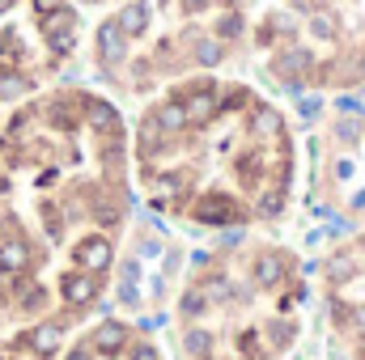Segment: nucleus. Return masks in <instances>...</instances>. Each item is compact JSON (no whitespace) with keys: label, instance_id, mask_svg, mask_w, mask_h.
<instances>
[{"label":"nucleus","instance_id":"obj_17","mask_svg":"<svg viewBox=\"0 0 365 360\" xmlns=\"http://www.w3.org/2000/svg\"><path fill=\"white\" fill-rule=\"evenodd\" d=\"M123 352H128V360H162V356H158V348H153V344H145V339H140V344H132V348H123Z\"/></svg>","mask_w":365,"mask_h":360},{"label":"nucleus","instance_id":"obj_23","mask_svg":"<svg viewBox=\"0 0 365 360\" xmlns=\"http://www.w3.org/2000/svg\"><path fill=\"white\" fill-rule=\"evenodd\" d=\"M204 360H208V356H204Z\"/></svg>","mask_w":365,"mask_h":360},{"label":"nucleus","instance_id":"obj_15","mask_svg":"<svg viewBox=\"0 0 365 360\" xmlns=\"http://www.w3.org/2000/svg\"><path fill=\"white\" fill-rule=\"evenodd\" d=\"M195 288H200V292H208L212 301H225V297H230V280H225L221 271H212V275H204V280H200Z\"/></svg>","mask_w":365,"mask_h":360},{"label":"nucleus","instance_id":"obj_16","mask_svg":"<svg viewBox=\"0 0 365 360\" xmlns=\"http://www.w3.org/2000/svg\"><path fill=\"white\" fill-rule=\"evenodd\" d=\"M208 309V297L200 292V288H191V292H182V301H179V314L182 318H200Z\"/></svg>","mask_w":365,"mask_h":360},{"label":"nucleus","instance_id":"obj_14","mask_svg":"<svg viewBox=\"0 0 365 360\" xmlns=\"http://www.w3.org/2000/svg\"><path fill=\"white\" fill-rule=\"evenodd\" d=\"M323 271H327V280H331V284H349V280L357 275V263H353V255H336Z\"/></svg>","mask_w":365,"mask_h":360},{"label":"nucleus","instance_id":"obj_11","mask_svg":"<svg viewBox=\"0 0 365 360\" xmlns=\"http://www.w3.org/2000/svg\"><path fill=\"white\" fill-rule=\"evenodd\" d=\"M166 136H179L182 127H187V110H182V102L179 97H166V102H158L153 106V115H149Z\"/></svg>","mask_w":365,"mask_h":360},{"label":"nucleus","instance_id":"obj_19","mask_svg":"<svg viewBox=\"0 0 365 360\" xmlns=\"http://www.w3.org/2000/svg\"><path fill=\"white\" fill-rule=\"evenodd\" d=\"M302 115L314 119V115H319V97H306V102H302Z\"/></svg>","mask_w":365,"mask_h":360},{"label":"nucleus","instance_id":"obj_8","mask_svg":"<svg viewBox=\"0 0 365 360\" xmlns=\"http://www.w3.org/2000/svg\"><path fill=\"white\" fill-rule=\"evenodd\" d=\"M26 344H30V352H34L38 360L56 356V352H60V344H64V327H60V322H38V327H30Z\"/></svg>","mask_w":365,"mask_h":360},{"label":"nucleus","instance_id":"obj_22","mask_svg":"<svg viewBox=\"0 0 365 360\" xmlns=\"http://www.w3.org/2000/svg\"><path fill=\"white\" fill-rule=\"evenodd\" d=\"M361 250H365V238H361Z\"/></svg>","mask_w":365,"mask_h":360},{"label":"nucleus","instance_id":"obj_6","mask_svg":"<svg viewBox=\"0 0 365 360\" xmlns=\"http://www.w3.org/2000/svg\"><path fill=\"white\" fill-rule=\"evenodd\" d=\"M34 263V250H30V242L21 238V233H4L0 238V271L13 280V275H26Z\"/></svg>","mask_w":365,"mask_h":360},{"label":"nucleus","instance_id":"obj_13","mask_svg":"<svg viewBox=\"0 0 365 360\" xmlns=\"http://www.w3.org/2000/svg\"><path fill=\"white\" fill-rule=\"evenodd\" d=\"M182 348H187L195 360H204L208 352H212V335H208V331H200V327H187V335H182Z\"/></svg>","mask_w":365,"mask_h":360},{"label":"nucleus","instance_id":"obj_7","mask_svg":"<svg viewBox=\"0 0 365 360\" xmlns=\"http://www.w3.org/2000/svg\"><path fill=\"white\" fill-rule=\"evenodd\" d=\"M149 21H153V4H149V0H128V4L115 13V26L128 34V43L140 38V34H149Z\"/></svg>","mask_w":365,"mask_h":360},{"label":"nucleus","instance_id":"obj_9","mask_svg":"<svg viewBox=\"0 0 365 360\" xmlns=\"http://www.w3.org/2000/svg\"><path fill=\"white\" fill-rule=\"evenodd\" d=\"M86 123H90L98 136H110V132H123L119 127V110L106 102V97H93V93H86Z\"/></svg>","mask_w":365,"mask_h":360},{"label":"nucleus","instance_id":"obj_1","mask_svg":"<svg viewBox=\"0 0 365 360\" xmlns=\"http://www.w3.org/2000/svg\"><path fill=\"white\" fill-rule=\"evenodd\" d=\"M191 221L204 225V229H225V225H242L247 212H242L225 191H204V195L191 203Z\"/></svg>","mask_w":365,"mask_h":360},{"label":"nucleus","instance_id":"obj_2","mask_svg":"<svg viewBox=\"0 0 365 360\" xmlns=\"http://www.w3.org/2000/svg\"><path fill=\"white\" fill-rule=\"evenodd\" d=\"M98 292H102V275H93V271L73 268V271L60 275V297H64L68 309H86V305H93Z\"/></svg>","mask_w":365,"mask_h":360},{"label":"nucleus","instance_id":"obj_5","mask_svg":"<svg viewBox=\"0 0 365 360\" xmlns=\"http://www.w3.org/2000/svg\"><path fill=\"white\" fill-rule=\"evenodd\" d=\"M128 339H132V327L128 322H119V318H106V322H98L90 335V348L98 356H119L123 348H128Z\"/></svg>","mask_w":365,"mask_h":360},{"label":"nucleus","instance_id":"obj_18","mask_svg":"<svg viewBox=\"0 0 365 360\" xmlns=\"http://www.w3.org/2000/svg\"><path fill=\"white\" fill-rule=\"evenodd\" d=\"M336 132H340V140H357V123H353V119H344Z\"/></svg>","mask_w":365,"mask_h":360},{"label":"nucleus","instance_id":"obj_21","mask_svg":"<svg viewBox=\"0 0 365 360\" xmlns=\"http://www.w3.org/2000/svg\"><path fill=\"white\" fill-rule=\"evenodd\" d=\"M17 4H21V0H0V17H4V13H13Z\"/></svg>","mask_w":365,"mask_h":360},{"label":"nucleus","instance_id":"obj_4","mask_svg":"<svg viewBox=\"0 0 365 360\" xmlns=\"http://www.w3.org/2000/svg\"><path fill=\"white\" fill-rule=\"evenodd\" d=\"M93 47H98V60H102L106 68H115V64H123V60H128V34L115 26V17H106V21L98 26Z\"/></svg>","mask_w":365,"mask_h":360},{"label":"nucleus","instance_id":"obj_20","mask_svg":"<svg viewBox=\"0 0 365 360\" xmlns=\"http://www.w3.org/2000/svg\"><path fill=\"white\" fill-rule=\"evenodd\" d=\"M64 360H93V356H90V348L81 344V348H73V352H68V356H64Z\"/></svg>","mask_w":365,"mask_h":360},{"label":"nucleus","instance_id":"obj_12","mask_svg":"<svg viewBox=\"0 0 365 360\" xmlns=\"http://www.w3.org/2000/svg\"><path fill=\"white\" fill-rule=\"evenodd\" d=\"M30 90H34V81L21 68H4L0 64V102H17V97H26Z\"/></svg>","mask_w":365,"mask_h":360},{"label":"nucleus","instance_id":"obj_10","mask_svg":"<svg viewBox=\"0 0 365 360\" xmlns=\"http://www.w3.org/2000/svg\"><path fill=\"white\" fill-rule=\"evenodd\" d=\"M284 275H289V255L272 250V255H259V259H255V284H259V288H276Z\"/></svg>","mask_w":365,"mask_h":360},{"label":"nucleus","instance_id":"obj_3","mask_svg":"<svg viewBox=\"0 0 365 360\" xmlns=\"http://www.w3.org/2000/svg\"><path fill=\"white\" fill-rule=\"evenodd\" d=\"M73 259H77V268L81 271H93V275H102V271L115 263V246H110V238H81L77 246H73Z\"/></svg>","mask_w":365,"mask_h":360}]
</instances>
